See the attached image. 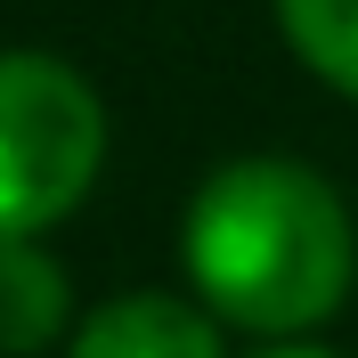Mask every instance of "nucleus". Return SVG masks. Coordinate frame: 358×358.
<instances>
[{
	"label": "nucleus",
	"mask_w": 358,
	"mask_h": 358,
	"mask_svg": "<svg viewBox=\"0 0 358 358\" xmlns=\"http://www.w3.org/2000/svg\"><path fill=\"white\" fill-rule=\"evenodd\" d=\"M66 268L41 236H0V358H33L66 334Z\"/></svg>",
	"instance_id": "4"
},
{
	"label": "nucleus",
	"mask_w": 358,
	"mask_h": 358,
	"mask_svg": "<svg viewBox=\"0 0 358 358\" xmlns=\"http://www.w3.org/2000/svg\"><path fill=\"white\" fill-rule=\"evenodd\" d=\"M66 358H220V326L179 293H114L73 326Z\"/></svg>",
	"instance_id": "3"
},
{
	"label": "nucleus",
	"mask_w": 358,
	"mask_h": 358,
	"mask_svg": "<svg viewBox=\"0 0 358 358\" xmlns=\"http://www.w3.org/2000/svg\"><path fill=\"white\" fill-rule=\"evenodd\" d=\"M179 252L196 301L245 334H310L342 310L358 277L342 196L293 155L220 163L187 203Z\"/></svg>",
	"instance_id": "1"
},
{
	"label": "nucleus",
	"mask_w": 358,
	"mask_h": 358,
	"mask_svg": "<svg viewBox=\"0 0 358 358\" xmlns=\"http://www.w3.org/2000/svg\"><path fill=\"white\" fill-rule=\"evenodd\" d=\"M261 358H334V350H301V342H277V350H261Z\"/></svg>",
	"instance_id": "6"
},
{
	"label": "nucleus",
	"mask_w": 358,
	"mask_h": 358,
	"mask_svg": "<svg viewBox=\"0 0 358 358\" xmlns=\"http://www.w3.org/2000/svg\"><path fill=\"white\" fill-rule=\"evenodd\" d=\"M106 163L98 90L41 49H0V236H41Z\"/></svg>",
	"instance_id": "2"
},
{
	"label": "nucleus",
	"mask_w": 358,
	"mask_h": 358,
	"mask_svg": "<svg viewBox=\"0 0 358 358\" xmlns=\"http://www.w3.org/2000/svg\"><path fill=\"white\" fill-rule=\"evenodd\" d=\"M277 24L326 90L358 98V0H277Z\"/></svg>",
	"instance_id": "5"
}]
</instances>
